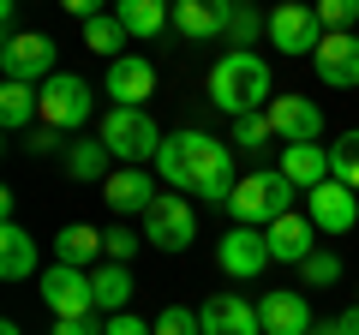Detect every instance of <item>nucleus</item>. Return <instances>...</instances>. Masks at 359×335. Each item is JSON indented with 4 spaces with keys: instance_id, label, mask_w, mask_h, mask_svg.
Returning <instances> with one entry per match:
<instances>
[{
    "instance_id": "13",
    "label": "nucleus",
    "mask_w": 359,
    "mask_h": 335,
    "mask_svg": "<svg viewBox=\"0 0 359 335\" xmlns=\"http://www.w3.org/2000/svg\"><path fill=\"white\" fill-rule=\"evenodd\" d=\"M257 323H264V335H311V306L294 287H269L257 299Z\"/></svg>"
},
{
    "instance_id": "17",
    "label": "nucleus",
    "mask_w": 359,
    "mask_h": 335,
    "mask_svg": "<svg viewBox=\"0 0 359 335\" xmlns=\"http://www.w3.org/2000/svg\"><path fill=\"white\" fill-rule=\"evenodd\" d=\"M204 335H264V323H257V306L252 299H240V294H216V299H204Z\"/></svg>"
},
{
    "instance_id": "20",
    "label": "nucleus",
    "mask_w": 359,
    "mask_h": 335,
    "mask_svg": "<svg viewBox=\"0 0 359 335\" xmlns=\"http://www.w3.org/2000/svg\"><path fill=\"white\" fill-rule=\"evenodd\" d=\"M282 174L294 180V192H318V186L330 180V150H323V144H287Z\"/></svg>"
},
{
    "instance_id": "30",
    "label": "nucleus",
    "mask_w": 359,
    "mask_h": 335,
    "mask_svg": "<svg viewBox=\"0 0 359 335\" xmlns=\"http://www.w3.org/2000/svg\"><path fill=\"white\" fill-rule=\"evenodd\" d=\"M318 25H323V36H353L359 0H323V6H318Z\"/></svg>"
},
{
    "instance_id": "15",
    "label": "nucleus",
    "mask_w": 359,
    "mask_h": 335,
    "mask_svg": "<svg viewBox=\"0 0 359 335\" xmlns=\"http://www.w3.org/2000/svg\"><path fill=\"white\" fill-rule=\"evenodd\" d=\"M108 96H114V108H144L156 96V66L144 54H120L108 66Z\"/></svg>"
},
{
    "instance_id": "10",
    "label": "nucleus",
    "mask_w": 359,
    "mask_h": 335,
    "mask_svg": "<svg viewBox=\"0 0 359 335\" xmlns=\"http://www.w3.org/2000/svg\"><path fill=\"white\" fill-rule=\"evenodd\" d=\"M306 216L318 233H353L359 228V198L341 180H323L318 192H306Z\"/></svg>"
},
{
    "instance_id": "23",
    "label": "nucleus",
    "mask_w": 359,
    "mask_h": 335,
    "mask_svg": "<svg viewBox=\"0 0 359 335\" xmlns=\"http://www.w3.org/2000/svg\"><path fill=\"white\" fill-rule=\"evenodd\" d=\"M174 30L186 42H216L222 36V6L216 0H180L174 6Z\"/></svg>"
},
{
    "instance_id": "29",
    "label": "nucleus",
    "mask_w": 359,
    "mask_h": 335,
    "mask_svg": "<svg viewBox=\"0 0 359 335\" xmlns=\"http://www.w3.org/2000/svg\"><path fill=\"white\" fill-rule=\"evenodd\" d=\"M126 30H120V18L114 13H102V18H90V25H84V48H96V54H108V66H114L120 60V48H126Z\"/></svg>"
},
{
    "instance_id": "28",
    "label": "nucleus",
    "mask_w": 359,
    "mask_h": 335,
    "mask_svg": "<svg viewBox=\"0 0 359 335\" xmlns=\"http://www.w3.org/2000/svg\"><path fill=\"white\" fill-rule=\"evenodd\" d=\"M330 180H341L347 192H359V126L330 144Z\"/></svg>"
},
{
    "instance_id": "41",
    "label": "nucleus",
    "mask_w": 359,
    "mask_h": 335,
    "mask_svg": "<svg viewBox=\"0 0 359 335\" xmlns=\"http://www.w3.org/2000/svg\"><path fill=\"white\" fill-rule=\"evenodd\" d=\"M0 335H18V323H0Z\"/></svg>"
},
{
    "instance_id": "31",
    "label": "nucleus",
    "mask_w": 359,
    "mask_h": 335,
    "mask_svg": "<svg viewBox=\"0 0 359 335\" xmlns=\"http://www.w3.org/2000/svg\"><path fill=\"white\" fill-rule=\"evenodd\" d=\"M102 245H108V264H132L138 245H144V233H132V221H114V228L102 233Z\"/></svg>"
},
{
    "instance_id": "27",
    "label": "nucleus",
    "mask_w": 359,
    "mask_h": 335,
    "mask_svg": "<svg viewBox=\"0 0 359 335\" xmlns=\"http://www.w3.org/2000/svg\"><path fill=\"white\" fill-rule=\"evenodd\" d=\"M66 174H72V180H102L108 186V162H114V156H108V144L96 138V144H66Z\"/></svg>"
},
{
    "instance_id": "16",
    "label": "nucleus",
    "mask_w": 359,
    "mask_h": 335,
    "mask_svg": "<svg viewBox=\"0 0 359 335\" xmlns=\"http://www.w3.org/2000/svg\"><path fill=\"white\" fill-rule=\"evenodd\" d=\"M311 66L330 90H359V36H323Z\"/></svg>"
},
{
    "instance_id": "26",
    "label": "nucleus",
    "mask_w": 359,
    "mask_h": 335,
    "mask_svg": "<svg viewBox=\"0 0 359 335\" xmlns=\"http://www.w3.org/2000/svg\"><path fill=\"white\" fill-rule=\"evenodd\" d=\"M222 6V36L233 42V48H252L257 36H269V18L252 13V6H228V0H216Z\"/></svg>"
},
{
    "instance_id": "21",
    "label": "nucleus",
    "mask_w": 359,
    "mask_h": 335,
    "mask_svg": "<svg viewBox=\"0 0 359 335\" xmlns=\"http://www.w3.org/2000/svg\"><path fill=\"white\" fill-rule=\"evenodd\" d=\"M36 275V240H30L18 221L0 228V282H30Z\"/></svg>"
},
{
    "instance_id": "12",
    "label": "nucleus",
    "mask_w": 359,
    "mask_h": 335,
    "mask_svg": "<svg viewBox=\"0 0 359 335\" xmlns=\"http://www.w3.org/2000/svg\"><path fill=\"white\" fill-rule=\"evenodd\" d=\"M216 264L233 275V282H257V275L269 270L264 233H257V228H228V233H222V245H216Z\"/></svg>"
},
{
    "instance_id": "37",
    "label": "nucleus",
    "mask_w": 359,
    "mask_h": 335,
    "mask_svg": "<svg viewBox=\"0 0 359 335\" xmlns=\"http://www.w3.org/2000/svg\"><path fill=\"white\" fill-rule=\"evenodd\" d=\"M108 335H156V323H144L138 311H120V317H108Z\"/></svg>"
},
{
    "instance_id": "34",
    "label": "nucleus",
    "mask_w": 359,
    "mask_h": 335,
    "mask_svg": "<svg viewBox=\"0 0 359 335\" xmlns=\"http://www.w3.org/2000/svg\"><path fill=\"white\" fill-rule=\"evenodd\" d=\"M156 335H204V317L186 306H168L162 317H156Z\"/></svg>"
},
{
    "instance_id": "35",
    "label": "nucleus",
    "mask_w": 359,
    "mask_h": 335,
    "mask_svg": "<svg viewBox=\"0 0 359 335\" xmlns=\"http://www.w3.org/2000/svg\"><path fill=\"white\" fill-rule=\"evenodd\" d=\"M25 150H30V156H66V144H60V132H54V126H36V132L25 138Z\"/></svg>"
},
{
    "instance_id": "2",
    "label": "nucleus",
    "mask_w": 359,
    "mask_h": 335,
    "mask_svg": "<svg viewBox=\"0 0 359 335\" xmlns=\"http://www.w3.org/2000/svg\"><path fill=\"white\" fill-rule=\"evenodd\" d=\"M210 102L222 114L245 120V114H264L276 96H269V66L257 48H228L216 66H210Z\"/></svg>"
},
{
    "instance_id": "4",
    "label": "nucleus",
    "mask_w": 359,
    "mask_h": 335,
    "mask_svg": "<svg viewBox=\"0 0 359 335\" xmlns=\"http://www.w3.org/2000/svg\"><path fill=\"white\" fill-rule=\"evenodd\" d=\"M96 138L108 144V156H114L120 168H144V162H156V150H162V126H156L144 108H108Z\"/></svg>"
},
{
    "instance_id": "40",
    "label": "nucleus",
    "mask_w": 359,
    "mask_h": 335,
    "mask_svg": "<svg viewBox=\"0 0 359 335\" xmlns=\"http://www.w3.org/2000/svg\"><path fill=\"white\" fill-rule=\"evenodd\" d=\"M311 335H347L341 323H311Z\"/></svg>"
},
{
    "instance_id": "6",
    "label": "nucleus",
    "mask_w": 359,
    "mask_h": 335,
    "mask_svg": "<svg viewBox=\"0 0 359 335\" xmlns=\"http://www.w3.org/2000/svg\"><path fill=\"white\" fill-rule=\"evenodd\" d=\"M192 240H198L192 204H186L180 192H162L150 204V216H144V245H156V252H186Z\"/></svg>"
},
{
    "instance_id": "25",
    "label": "nucleus",
    "mask_w": 359,
    "mask_h": 335,
    "mask_svg": "<svg viewBox=\"0 0 359 335\" xmlns=\"http://www.w3.org/2000/svg\"><path fill=\"white\" fill-rule=\"evenodd\" d=\"M30 120H42V90L36 84H0V126L25 132Z\"/></svg>"
},
{
    "instance_id": "32",
    "label": "nucleus",
    "mask_w": 359,
    "mask_h": 335,
    "mask_svg": "<svg viewBox=\"0 0 359 335\" xmlns=\"http://www.w3.org/2000/svg\"><path fill=\"white\" fill-rule=\"evenodd\" d=\"M299 275H306V287H335L341 282V258H335V252H311V258L299 264Z\"/></svg>"
},
{
    "instance_id": "11",
    "label": "nucleus",
    "mask_w": 359,
    "mask_h": 335,
    "mask_svg": "<svg viewBox=\"0 0 359 335\" xmlns=\"http://www.w3.org/2000/svg\"><path fill=\"white\" fill-rule=\"evenodd\" d=\"M269 42H276V54H318L323 42L318 6H276L269 13Z\"/></svg>"
},
{
    "instance_id": "18",
    "label": "nucleus",
    "mask_w": 359,
    "mask_h": 335,
    "mask_svg": "<svg viewBox=\"0 0 359 335\" xmlns=\"http://www.w3.org/2000/svg\"><path fill=\"white\" fill-rule=\"evenodd\" d=\"M264 245L276 264H306L318 252V228H311V216H282L264 228Z\"/></svg>"
},
{
    "instance_id": "7",
    "label": "nucleus",
    "mask_w": 359,
    "mask_h": 335,
    "mask_svg": "<svg viewBox=\"0 0 359 335\" xmlns=\"http://www.w3.org/2000/svg\"><path fill=\"white\" fill-rule=\"evenodd\" d=\"M54 36H42V30H25V36H13L6 48H0V72H6V84H48L54 78Z\"/></svg>"
},
{
    "instance_id": "22",
    "label": "nucleus",
    "mask_w": 359,
    "mask_h": 335,
    "mask_svg": "<svg viewBox=\"0 0 359 335\" xmlns=\"http://www.w3.org/2000/svg\"><path fill=\"white\" fill-rule=\"evenodd\" d=\"M90 287H96V311L102 317H120L132 306V264H102L90 270Z\"/></svg>"
},
{
    "instance_id": "5",
    "label": "nucleus",
    "mask_w": 359,
    "mask_h": 335,
    "mask_svg": "<svg viewBox=\"0 0 359 335\" xmlns=\"http://www.w3.org/2000/svg\"><path fill=\"white\" fill-rule=\"evenodd\" d=\"M90 114H96V96H90L84 78L54 72L48 84H42V126H54V132H78V126H90Z\"/></svg>"
},
{
    "instance_id": "33",
    "label": "nucleus",
    "mask_w": 359,
    "mask_h": 335,
    "mask_svg": "<svg viewBox=\"0 0 359 335\" xmlns=\"http://www.w3.org/2000/svg\"><path fill=\"white\" fill-rule=\"evenodd\" d=\"M269 138H276V132H269V114H245V120H233V144H240V150H264Z\"/></svg>"
},
{
    "instance_id": "24",
    "label": "nucleus",
    "mask_w": 359,
    "mask_h": 335,
    "mask_svg": "<svg viewBox=\"0 0 359 335\" xmlns=\"http://www.w3.org/2000/svg\"><path fill=\"white\" fill-rule=\"evenodd\" d=\"M114 18H120L126 36H156V30L174 25V6H162V0H120Z\"/></svg>"
},
{
    "instance_id": "36",
    "label": "nucleus",
    "mask_w": 359,
    "mask_h": 335,
    "mask_svg": "<svg viewBox=\"0 0 359 335\" xmlns=\"http://www.w3.org/2000/svg\"><path fill=\"white\" fill-rule=\"evenodd\" d=\"M54 335H108V317H102V311H96V317H60Z\"/></svg>"
},
{
    "instance_id": "8",
    "label": "nucleus",
    "mask_w": 359,
    "mask_h": 335,
    "mask_svg": "<svg viewBox=\"0 0 359 335\" xmlns=\"http://www.w3.org/2000/svg\"><path fill=\"white\" fill-rule=\"evenodd\" d=\"M42 299H48L54 323L60 317H96V287H90V270H66V264H54V270L36 275Z\"/></svg>"
},
{
    "instance_id": "14",
    "label": "nucleus",
    "mask_w": 359,
    "mask_h": 335,
    "mask_svg": "<svg viewBox=\"0 0 359 335\" xmlns=\"http://www.w3.org/2000/svg\"><path fill=\"white\" fill-rule=\"evenodd\" d=\"M102 198H108V210L126 221V216H150V204H156L162 192H156V180L144 174V168H114L108 186H102Z\"/></svg>"
},
{
    "instance_id": "38",
    "label": "nucleus",
    "mask_w": 359,
    "mask_h": 335,
    "mask_svg": "<svg viewBox=\"0 0 359 335\" xmlns=\"http://www.w3.org/2000/svg\"><path fill=\"white\" fill-rule=\"evenodd\" d=\"M0 30H6V42H13V36H25V30H18V6H13V0L0 6Z\"/></svg>"
},
{
    "instance_id": "3",
    "label": "nucleus",
    "mask_w": 359,
    "mask_h": 335,
    "mask_svg": "<svg viewBox=\"0 0 359 335\" xmlns=\"http://www.w3.org/2000/svg\"><path fill=\"white\" fill-rule=\"evenodd\" d=\"M233 210V228H269V221L294 216V180H287L282 168L276 174H245L228 198Z\"/></svg>"
},
{
    "instance_id": "19",
    "label": "nucleus",
    "mask_w": 359,
    "mask_h": 335,
    "mask_svg": "<svg viewBox=\"0 0 359 335\" xmlns=\"http://www.w3.org/2000/svg\"><path fill=\"white\" fill-rule=\"evenodd\" d=\"M96 258H108L102 233L90 228V221H72V228L54 233V264H66V270H90Z\"/></svg>"
},
{
    "instance_id": "39",
    "label": "nucleus",
    "mask_w": 359,
    "mask_h": 335,
    "mask_svg": "<svg viewBox=\"0 0 359 335\" xmlns=\"http://www.w3.org/2000/svg\"><path fill=\"white\" fill-rule=\"evenodd\" d=\"M335 323H341L347 335H359V306H347V311H341V317H335Z\"/></svg>"
},
{
    "instance_id": "9",
    "label": "nucleus",
    "mask_w": 359,
    "mask_h": 335,
    "mask_svg": "<svg viewBox=\"0 0 359 335\" xmlns=\"http://www.w3.org/2000/svg\"><path fill=\"white\" fill-rule=\"evenodd\" d=\"M264 114H269V132L282 144H318L323 138V108L311 96H276Z\"/></svg>"
},
{
    "instance_id": "1",
    "label": "nucleus",
    "mask_w": 359,
    "mask_h": 335,
    "mask_svg": "<svg viewBox=\"0 0 359 335\" xmlns=\"http://www.w3.org/2000/svg\"><path fill=\"white\" fill-rule=\"evenodd\" d=\"M156 174H162L174 192H192V198H210V204H228L240 174H233V150L210 132L186 126V132H168L162 150H156Z\"/></svg>"
}]
</instances>
